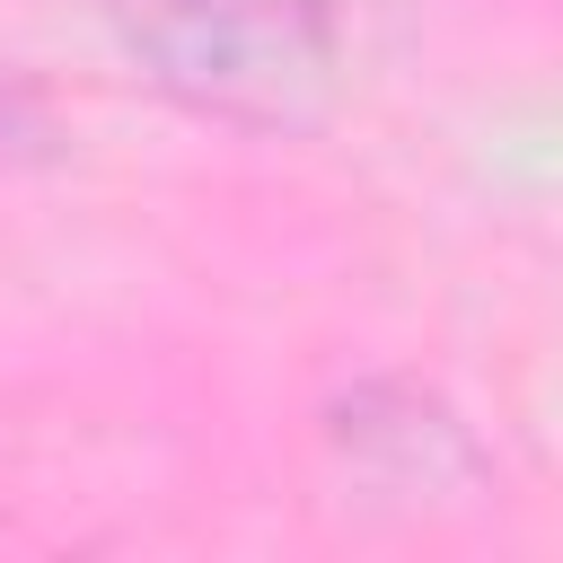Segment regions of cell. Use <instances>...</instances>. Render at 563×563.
Wrapping results in <instances>:
<instances>
[{
	"mask_svg": "<svg viewBox=\"0 0 563 563\" xmlns=\"http://www.w3.org/2000/svg\"><path fill=\"white\" fill-rule=\"evenodd\" d=\"M18 114H26V106H18V88L0 79V132H18Z\"/></svg>",
	"mask_w": 563,
	"mask_h": 563,
	"instance_id": "2",
	"label": "cell"
},
{
	"mask_svg": "<svg viewBox=\"0 0 563 563\" xmlns=\"http://www.w3.org/2000/svg\"><path fill=\"white\" fill-rule=\"evenodd\" d=\"M123 35L158 88L238 123L308 114L334 70V18L317 0H141Z\"/></svg>",
	"mask_w": 563,
	"mask_h": 563,
	"instance_id": "1",
	"label": "cell"
}]
</instances>
